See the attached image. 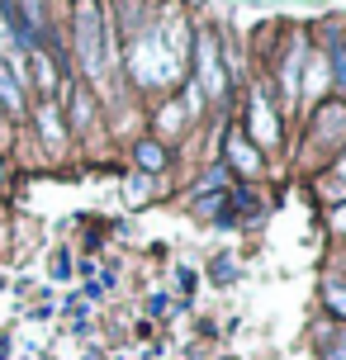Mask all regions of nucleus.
<instances>
[{"label": "nucleus", "instance_id": "f257e3e1", "mask_svg": "<svg viewBox=\"0 0 346 360\" xmlns=\"http://www.w3.org/2000/svg\"><path fill=\"white\" fill-rule=\"evenodd\" d=\"M76 53H81L86 76L105 86V76H110V67H105V34H100V10H95L91 0L76 10Z\"/></svg>", "mask_w": 346, "mask_h": 360}, {"label": "nucleus", "instance_id": "f03ea898", "mask_svg": "<svg viewBox=\"0 0 346 360\" xmlns=\"http://www.w3.org/2000/svg\"><path fill=\"white\" fill-rule=\"evenodd\" d=\"M0 105L15 109V114H24V90H19V72H15V67H5V62H0Z\"/></svg>", "mask_w": 346, "mask_h": 360}, {"label": "nucleus", "instance_id": "7ed1b4c3", "mask_svg": "<svg viewBox=\"0 0 346 360\" xmlns=\"http://www.w3.org/2000/svg\"><path fill=\"white\" fill-rule=\"evenodd\" d=\"M228 162L242 166V171H256V162H261V157H256V147L247 143L242 133H233V138H228Z\"/></svg>", "mask_w": 346, "mask_h": 360}, {"label": "nucleus", "instance_id": "20e7f679", "mask_svg": "<svg viewBox=\"0 0 346 360\" xmlns=\"http://www.w3.org/2000/svg\"><path fill=\"white\" fill-rule=\"evenodd\" d=\"M38 128H43V138H48V143H62V109L53 105V100H48V105H38Z\"/></svg>", "mask_w": 346, "mask_h": 360}, {"label": "nucleus", "instance_id": "39448f33", "mask_svg": "<svg viewBox=\"0 0 346 360\" xmlns=\"http://www.w3.org/2000/svg\"><path fill=\"white\" fill-rule=\"evenodd\" d=\"M133 157H138V166H143V171H162V166H166V147L162 143H138V152H133Z\"/></svg>", "mask_w": 346, "mask_h": 360}, {"label": "nucleus", "instance_id": "423d86ee", "mask_svg": "<svg viewBox=\"0 0 346 360\" xmlns=\"http://www.w3.org/2000/svg\"><path fill=\"white\" fill-rule=\"evenodd\" d=\"M29 62H34L38 86H43V90H57V72H53V62H48V53H43V48H34V53H29Z\"/></svg>", "mask_w": 346, "mask_h": 360}, {"label": "nucleus", "instance_id": "0eeeda50", "mask_svg": "<svg viewBox=\"0 0 346 360\" xmlns=\"http://www.w3.org/2000/svg\"><path fill=\"white\" fill-rule=\"evenodd\" d=\"M233 280H237L233 256H219V261H214V285H233Z\"/></svg>", "mask_w": 346, "mask_h": 360}, {"label": "nucleus", "instance_id": "6e6552de", "mask_svg": "<svg viewBox=\"0 0 346 360\" xmlns=\"http://www.w3.org/2000/svg\"><path fill=\"white\" fill-rule=\"evenodd\" d=\"M328 308H332V313H337V318H346V289L328 285Z\"/></svg>", "mask_w": 346, "mask_h": 360}, {"label": "nucleus", "instance_id": "1a4fd4ad", "mask_svg": "<svg viewBox=\"0 0 346 360\" xmlns=\"http://www.w3.org/2000/svg\"><path fill=\"white\" fill-rule=\"evenodd\" d=\"M328 360H346V332H342V337H337V342L328 346Z\"/></svg>", "mask_w": 346, "mask_h": 360}]
</instances>
